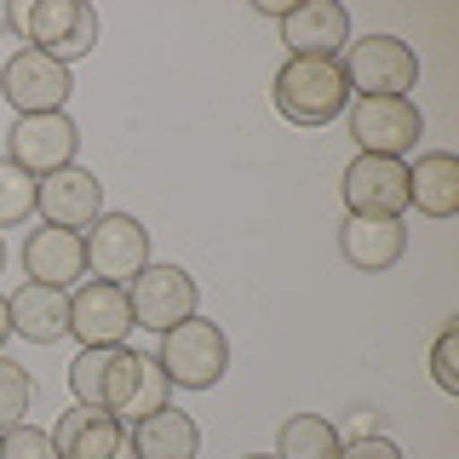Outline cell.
Listing matches in <instances>:
<instances>
[{"label":"cell","mask_w":459,"mask_h":459,"mask_svg":"<svg viewBox=\"0 0 459 459\" xmlns=\"http://www.w3.org/2000/svg\"><path fill=\"white\" fill-rule=\"evenodd\" d=\"M270 98L293 126H327L351 109V81L339 57H287L270 81Z\"/></svg>","instance_id":"cell-1"},{"label":"cell","mask_w":459,"mask_h":459,"mask_svg":"<svg viewBox=\"0 0 459 459\" xmlns=\"http://www.w3.org/2000/svg\"><path fill=\"white\" fill-rule=\"evenodd\" d=\"M0 29H18L29 47L57 57L64 69L98 47V12L81 6V0H29V6H6L0 12Z\"/></svg>","instance_id":"cell-2"},{"label":"cell","mask_w":459,"mask_h":459,"mask_svg":"<svg viewBox=\"0 0 459 459\" xmlns=\"http://www.w3.org/2000/svg\"><path fill=\"white\" fill-rule=\"evenodd\" d=\"M351 98H408L420 81V52L396 35H362L339 52Z\"/></svg>","instance_id":"cell-3"},{"label":"cell","mask_w":459,"mask_h":459,"mask_svg":"<svg viewBox=\"0 0 459 459\" xmlns=\"http://www.w3.org/2000/svg\"><path fill=\"white\" fill-rule=\"evenodd\" d=\"M161 373L172 385H184V391H212V385L224 379L230 368V339L219 322H201V316H190V322L167 327L161 333Z\"/></svg>","instance_id":"cell-4"},{"label":"cell","mask_w":459,"mask_h":459,"mask_svg":"<svg viewBox=\"0 0 459 459\" xmlns=\"http://www.w3.org/2000/svg\"><path fill=\"white\" fill-rule=\"evenodd\" d=\"M81 247H86V270H92L98 281L126 287L150 264V230H143L133 212H98V219L81 230Z\"/></svg>","instance_id":"cell-5"},{"label":"cell","mask_w":459,"mask_h":459,"mask_svg":"<svg viewBox=\"0 0 459 459\" xmlns=\"http://www.w3.org/2000/svg\"><path fill=\"white\" fill-rule=\"evenodd\" d=\"M425 133V115L413 98H351V138H356V155H402L420 143Z\"/></svg>","instance_id":"cell-6"},{"label":"cell","mask_w":459,"mask_h":459,"mask_svg":"<svg viewBox=\"0 0 459 459\" xmlns=\"http://www.w3.org/2000/svg\"><path fill=\"white\" fill-rule=\"evenodd\" d=\"M75 150H81V133H75V121H69L64 109H52V115H18L12 133H6V161L23 167V172H35V178L75 167Z\"/></svg>","instance_id":"cell-7"},{"label":"cell","mask_w":459,"mask_h":459,"mask_svg":"<svg viewBox=\"0 0 459 459\" xmlns=\"http://www.w3.org/2000/svg\"><path fill=\"white\" fill-rule=\"evenodd\" d=\"M138 351L126 344H86V351L69 362V385H75V402L81 408H104V413H121V402L133 396L138 385Z\"/></svg>","instance_id":"cell-8"},{"label":"cell","mask_w":459,"mask_h":459,"mask_svg":"<svg viewBox=\"0 0 459 459\" xmlns=\"http://www.w3.org/2000/svg\"><path fill=\"white\" fill-rule=\"evenodd\" d=\"M126 305H133V322L150 327V333H167V327L190 322L195 316V276L178 264H143L133 281H126Z\"/></svg>","instance_id":"cell-9"},{"label":"cell","mask_w":459,"mask_h":459,"mask_svg":"<svg viewBox=\"0 0 459 459\" xmlns=\"http://www.w3.org/2000/svg\"><path fill=\"white\" fill-rule=\"evenodd\" d=\"M69 92H75L69 69L57 57L35 52V47H18L6 57V69H0V98L18 115H52V109L69 104Z\"/></svg>","instance_id":"cell-10"},{"label":"cell","mask_w":459,"mask_h":459,"mask_svg":"<svg viewBox=\"0 0 459 459\" xmlns=\"http://www.w3.org/2000/svg\"><path fill=\"white\" fill-rule=\"evenodd\" d=\"M133 305H126V287L115 281H98L86 276L75 293H69V333L86 344H126V333H133Z\"/></svg>","instance_id":"cell-11"},{"label":"cell","mask_w":459,"mask_h":459,"mask_svg":"<svg viewBox=\"0 0 459 459\" xmlns=\"http://www.w3.org/2000/svg\"><path fill=\"white\" fill-rule=\"evenodd\" d=\"M344 201H351V212H368V219H402L408 212V161L356 155L344 167Z\"/></svg>","instance_id":"cell-12"},{"label":"cell","mask_w":459,"mask_h":459,"mask_svg":"<svg viewBox=\"0 0 459 459\" xmlns=\"http://www.w3.org/2000/svg\"><path fill=\"white\" fill-rule=\"evenodd\" d=\"M287 57H339L351 47V12L339 0H299L281 12Z\"/></svg>","instance_id":"cell-13"},{"label":"cell","mask_w":459,"mask_h":459,"mask_svg":"<svg viewBox=\"0 0 459 459\" xmlns=\"http://www.w3.org/2000/svg\"><path fill=\"white\" fill-rule=\"evenodd\" d=\"M35 212H40V224H52V230H86L104 212V184L86 167L47 172V178H40V195H35Z\"/></svg>","instance_id":"cell-14"},{"label":"cell","mask_w":459,"mask_h":459,"mask_svg":"<svg viewBox=\"0 0 459 459\" xmlns=\"http://www.w3.org/2000/svg\"><path fill=\"white\" fill-rule=\"evenodd\" d=\"M6 322L29 344H57L69 333V293L64 287H47V281H23L6 293Z\"/></svg>","instance_id":"cell-15"},{"label":"cell","mask_w":459,"mask_h":459,"mask_svg":"<svg viewBox=\"0 0 459 459\" xmlns=\"http://www.w3.org/2000/svg\"><path fill=\"white\" fill-rule=\"evenodd\" d=\"M52 448H57V459H109L115 448H126V425L104 408H81L75 402L52 425Z\"/></svg>","instance_id":"cell-16"},{"label":"cell","mask_w":459,"mask_h":459,"mask_svg":"<svg viewBox=\"0 0 459 459\" xmlns=\"http://www.w3.org/2000/svg\"><path fill=\"white\" fill-rule=\"evenodd\" d=\"M23 270L29 281H47V287H69L86 276V247H81V230H29L23 241Z\"/></svg>","instance_id":"cell-17"},{"label":"cell","mask_w":459,"mask_h":459,"mask_svg":"<svg viewBox=\"0 0 459 459\" xmlns=\"http://www.w3.org/2000/svg\"><path fill=\"white\" fill-rule=\"evenodd\" d=\"M402 247H408V230L402 219H368V212H351L339 224V253L351 258L356 270H391Z\"/></svg>","instance_id":"cell-18"},{"label":"cell","mask_w":459,"mask_h":459,"mask_svg":"<svg viewBox=\"0 0 459 459\" xmlns=\"http://www.w3.org/2000/svg\"><path fill=\"white\" fill-rule=\"evenodd\" d=\"M408 207H420L425 219H454L459 212V161L448 150H430L408 167Z\"/></svg>","instance_id":"cell-19"},{"label":"cell","mask_w":459,"mask_h":459,"mask_svg":"<svg viewBox=\"0 0 459 459\" xmlns=\"http://www.w3.org/2000/svg\"><path fill=\"white\" fill-rule=\"evenodd\" d=\"M126 437H133L138 459H195V448H201V425L190 413H178L172 402L161 413H150V420L126 425Z\"/></svg>","instance_id":"cell-20"},{"label":"cell","mask_w":459,"mask_h":459,"mask_svg":"<svg viewBox=\"0 0 459 459\" xmlns=\"http://www.w3.org/2000/svg\"><path fill=\"white\" fill-rule=\"evenodd\" d=\"M339 425L327 413H293L276 430V459H339Z\"/></svg>","instance_id":"cell-21"},{"label":"cell","mask_w":459,"mask_h":459,"mask_svg":"<svg viewBox=\"0 0 459 459\" xmlns=\"http://www.w3.org/2000/svg\"><path fill=\"white\" fill-rule=\"evenodd\" d=\"M167 402H172V379L161 373L155 356H143V362H138V385H133V396L121 402V413H115V420H121V425H138V420H150V413H161Z\"/></svg>","instance_id":"cell-22"},{"label":"cell","mask_w":459,"mask_h":459,"mask_svg":"<svg viewBox=\"0 0 459 459\" xmlns=\"http://www.w3.org/2000/svg\"><path fill=\"white\" fill-rule=\"evenodd\" d=\"M35 195H40L35 172L0 161V230H18L23 219H35Z\"/></svg>","instance_id":"cell-23"},{"label":"cell","mask_w":459,"mask_h":459,"mask_svg":"<svg viewBox=\"0 0 459 459\" xmlns=\"http://www.w3.org/2000/svg\"><path fill=\"white\" fill-rule=\"evenodd\" d=\"M29 402H35V385H29V373H23L18 362H12L6 351H0V430L23 425Z\"/></svg>","instance_id":"cell-24"},{"label":"cell","mask_w":459,"mask_h":459,"mask_svg":"<svg viewBox=\"0 0 459 459\" xmlns=\"http://www.w3.org/2000/svg\"><path fill=\"white\" fill-rule=\"evenodd\" d=\"M430 379H437V391L459 396V322H448L430 344Z\"/></svg>","instance_id":"cell-25"},{"label":"cell","mask_w":459,"mask_h":459,"mask_svg":"<svg viewBox=\"0 0 459 459\" xmlns=\"http://www.w3.org/2000/svg\"><path fill=\"white\" fill-rule=\"evenodd\" d=\"M0 459H57V448H52L47 430L12 425V430H0Z\"/></svg>","instance_id":"cell-26"},{"label":"cell","mask_w":459,"mask_h":459,"mask_svg":"<svg viewBox=\"0 0 459 459\" xmlns=\"http://www.w3.org/2000/svg\"><path fill=\"white\" fill-rule=\"evenodd\" d=\"M339 459H402V448H396L391 437H379V430L362 420V430H356V437L339 442Z\"/></svg>","instance_id":"cell-27"},{"label":"cell","mask_w":459,"mask_h":459,"mask_svg":"<svg viewBox=\"0 0 459 459\" xmlns=\"http://www.w3.org/2000/svg\"><path fill=\"white\" fill-rule=\"evenodd\" d=\"M6 333H12V322H6V299H0V344H6Z\"/></svg>","instance_id":"cell-28"},{"label":"cell","mask_w":459,"mask_h":459,"mask_svg":"<svg viewBox=\"0 0 459 459\" xmlns=\"http://www.w3.org/2000/svg\"><path fill=\"white\" fill-rule=\"evenodd\" d=\"M109 459H138V454H133V437H126V448H115Z\"/></svg>","instance_id":"cell-29"},{"label":"cell","mask_w":459,"mask_h":459,"mask_svg":"<svg viewBox=\"0 0 459 459\" xmlns=\"http://www.w3.org/2000/svg\"><path fill=\"white\" fill-rule=\"evenodd\" d=\"M0 270H6V236H0Z\"/></svg>","instance_id":"cell-30"},{"label":"cell","mask_w":459,"mask_h":459,"mask_svg":"<svg viewBox=\"0 0 459 459\" xmlns=\"http://www.w3.org/2000/svg\"><path fill=\"white\" fill-rule=\"evenodd\" d=\"M241 459H276V454H241Z\"/></svg>","instance_id":"cell-31"}]
</instances>
